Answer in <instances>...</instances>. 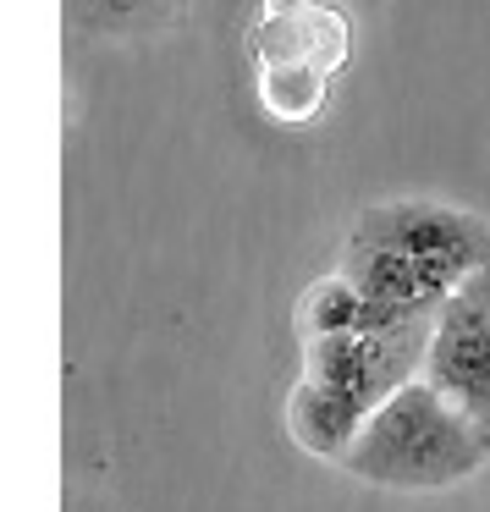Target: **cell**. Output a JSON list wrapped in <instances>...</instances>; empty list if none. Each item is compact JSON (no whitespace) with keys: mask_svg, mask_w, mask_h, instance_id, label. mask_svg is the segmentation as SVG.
Here are the masks:
<instances>
[{"mask_svg":"<svg viewBox=\"0 0 490 512\" xmlns=\"http://www.w3.org/2000/svg\"><path fill=\"white\" fill-rule=\"evenodd\" d=\"M490 265V221L441 199H380L342 243V276L408 320H435L463 281Z\"/></svg>","mask_w":490,"mask_h":512,"instance_id":"1","label":"cell"},{"mask_svg":"<svg viewBox=\"0 0 490 512\" xmlns=\"http://www.w3.org/2000/svg\"><path fill=\"white\" fill-rule=\"evenodd\" d=\"M424 380L490 441V265L441 303L424 347Z\"/></svg>","mask_w":490,"mask_h":512,"instance_id":"4","label":"cell"},{"mask_svg":"<svg viewBox=\"0 0 490 512\" xmlns=\"http://www.w3.org/2000/svg\"><path fill=\"white\" fill-rule=\"evenodd\" d=\"M72 23L100 39H160L188 23L193 0H67Z\"/></svg>","mask_w":490,"mask_h":512,"instance_id":"6","label":"cell"},{"mask_svg":"<svg viewBox=\"0 0 490 512\" xmlns=\"http://www.w3.org/2000/svg\"><path fill=\"white\" fill-rule=\"evenodd\" d=\"M430 325H391V331H342L303 342V380L287 397V430L303 452L342 457L380 402H391L408 380L424 375Z\"/></svg>","mask_w":490,"mask_h":512,"instance_id":"2","label":"cell"},{"mask_svg":"<svg viewBox=\"0 0 490 512\" xmlns=\"http://www.w3.org/2000/svg\"><path fill=\"white\" fill-rule=\"evenodd\" d=\"M391 325H419V320H408V314L391 309V303H375L358 281H347L342 270L314 281L298 298L303 342H314V336H342V331H391Z\"/></svg>","mask_w":490,"mask_h":512,"instance_id":"5","label":"cell"},{"mask_svg":"<svg viewBox=\"0 0 490 512\" xmlns=\"http://www.w3.org/2000/svg\"><path fill=\"white\" fill-rule=\"evenodd\" d=\"M336 463L380 490H446L490 463V441L457 402H446L419 375L369 413L358 441Z\"/></svg>","mask_w":490,"mask_h":512,"instance_id":"3","label":"cell"}]
</instances>
